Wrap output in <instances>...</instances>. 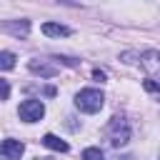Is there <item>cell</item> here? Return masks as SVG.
<instances>
[{
  "mask_svg": "<svg viewBox=\"0 0 160 160\" xmlns=\"http://www.w3.org/2000/svg\"><path fill=\"white\" fill-rule=\"evenodd\" d=\"M2 30L5 32H12V35H25L30 30V22L28 20H20V22H2Z\"/></svg>",
  "mask_w": 160,
  "mask_h": 160,
  "instance_id": "obj_9",
  "label": "cell"
},
{
  "mask_svg": "<svg viewBox=\"0 0 160 160\" xmlns=\"http://www.w3.org/2000/svg\"><path fill=\"white\" fill-rule=\"evenodd\" d=\"M30 72H35V75H42V78H55L58 75V68L55 65H50L48 60H40V58H35V60H30Z\"/></svg>",
  "mask_w": 160,
  "mask_h": 160,
  "instance_id": "obj_6",
  "label": "cell"
},
{
  "mask_svg": "<svg viewBox=\"0 0 160 160\" xmlns=\"http://www.w3.org/2000/svg\"><path fill=\"white\" fill-rule=\"evenodd\" d=\"M18 112H20V120H25V122H38V120L45 115V105H42L40 100H25Z\"/></svg>",
  "mask_w": 160,
  "mask_h": 160,
  "instance_id": "obj_4",
  "label": "cell"
},
{
  "mask_svg": "<svg viewBox=\"0 0 160 160\" xmlns=\"http://www.w3.org/2000/svg\"><path fill=\"white\" fill-rule=\"evenodd\" d=\"M140 65H142L148 80H160V52L158 50H145L140 55Z\"/></svg>",
  "mask_w": 160,
  "mask_h": 160,
  "instance_id": "obj_3",
  "label": "cell"
},
{
  "mask_svg": "<svg viewBox=\"0 0 160 160\" xmlns=\"http://www.w3.org/2000/svg\"><path fill=\"white\" fill-rule=\"evenodd\" d=\"M12 65H15V55H12L10 50H2V52H0V68H2V70H10Z\"/></svg>",
  "mask_w": 160,
  "mask_h": 160,
  "instance_id": "obj_10",
  "label": "cell"
},
{
  "mask_svg": "<svg viewBox=\"0 0 160 160\" xmlns=\"http://www.w3.org/2000/svg\"><path fill=\"white\" fill-rule=\"evenodd\" d=\"M58 60H60L62 65H70V68H75V65H78V60H75V58H58Z\"/></svg>",
  "mask_w": 160,
  "mask_h": 160,
  "instance_id": "obj_14",
  "label": "cell"
},
{
  "mask_svg": "<svg viewBox=\"0 0 160 160\" xmlns=\"http://www.w3.org/2000/svg\"><path fill=\"white\" fill-rule=\"evenodd\" d=\"M0 88H2V100H8V95H10V82H8V80H0Z\"/></svg>",
  "mask_w": 160,
  "mask_h": 160,
  "instance_id": "obj_13",
  "label": "cell"
},
{
  "mask_svg": "<svg viewBox=\"0 0 160 160\" xmlns=\"http://www.w3.org/2000/svg\"><path fill=\"white\" fill-rule=\"evenodd\" d=\"M42 145L45 148H50V150H58V152H68V142L65 140H60L58 135H52V132H48L45 138H42Z\"/></svg>",
  "mask_w": 160,
  "mask_h": 160,
  "instance_id": "obj_8",
  "label": "cell"
},
{
  "mask_svg": "<svg viewBox=\"0 0 160 160\" xmlns=\"http://www.w3.org/2000/svg\"><path fill=\"white\" fill-rule=\"evenodd\" d=\"M108 138L115 148H122L130 142V122L122 118V115H115L110 122H108Z\"/></svg>",
  "mask_w": 160,
  "mask_h": 160,
  "instance_id": "obj_2",
  "label": "cell"
},
{
  "mask_svg": "<svg viewBox=\"0 0 160 160\" xmlns=\"http://www.w3.org/2000/svg\"><path fill=\"white\" fill-rule=\"evenodd\" d=\"M92 78H95L98 82H102V80H105V72H100V70H92Z\"/></svg>",
  "mask_w": 160,
  "mask_h": 160,
  "instance_id": "obj_15",
  "label": "cell"
},
{
  "mask_svg": "<svg viewBox=\"0 0 160 160\" xmlns=\"http://www.w3.org/2000/svg\"><path fill=\"white\" fill-rule=\"evenodd\" d=\"M0 152H2V158H5V160H20V158H22V152H25V145H22L20 140L8 138V140H2Z\"/></svg>",
  "mask_w": 160,
  "mask_h": 160,
  "instance_id": "obj_5",
  "label": "cell"
},
{
  "mask_svg": "<svg viewBox=\"0 0 160 160\" xmlns=\"http://www.w3.org/2000/svg\"><path fill=\"white\" fill-rule=\"evenodd\" d=\"M102 102H105V95L95 88H85L75 95V108L80 112H98L102 108Z\"/></svg>",
  "mask_w": 160,
  "mask_h": 160,
  "instance_id": "obj_1",
  "label": "cell"
},
{
  "mask_svg": "<svg viewBox=\"0 0 160 160\" xmlns=\"http://www.w3.org/2000/svg\"><path fill=\"white\" fill-rule=\"evenodd\" d=\"M42 32L48 38H65V35H70V28H65L60 22H45L42 25Z\"/></svg>",
  "mask_w": 160,
  "mask_h": 160,
  "instance_id": "obj_7",
  "label": "cell"
},
{
  "mask_svg": "<svg viewBox=\"0 0 160 160\" xmlns=\"http://www.w3.org/2000/svg\"><path fill=\"white\" fill-rule=\"evenodd\" d=\"M142 88H145L148 92H160V82H158V80H145Z\"/></svg>",
  "mask_w": 160,
  "mask_h": 160,
  "instance_id": "obj_12",
  "label": "cell"
},
{
  "mask_svg": "<svg viewBox=\"0 0 160 160\" xmlns=\"http://www.w3.org/2000/svg\"><path fill=\"white\" fill-rule=\"evenodd\" d=\"M82 160H105L100 148H85L82 150Z\"/></svg>",
  "mask_w": 160,
  "mask_h": 160,
  "instance_id": "obj_11",
  "label": "cell"
}]
</instances>
